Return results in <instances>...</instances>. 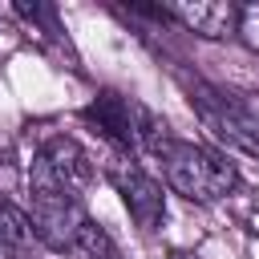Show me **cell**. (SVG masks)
<instances>
[{"mask_svg": "<svg viewBox=\"0 0 259 259\" xmlns=\"http://www.w3.org/2000/svg\"><path fill=\"white\" fill-rule=\"evenodd\" d=\"M166 20H178L186 32H198L206 40H223L239 32V4L231 0H186V4H166L162 8Z\"/></svg>", "mask_w": 259, "mask_h": 259, "instance_id": "cell-7", "label": "cell"}, {"mask_svg": "<svg viewBox=\"0 0 259 259\" xmlns=\"http://www.w3.org/2000/svg\"><path fill=\"white\" fill-rule=\"evenodd\" d=\"M77 255H81V259H125V255L117 251V243L109 239V231H105V227H97V223H89V227L81 231Z\"/></svg>", "mask_w": 259, "mask_h": 259, "instance_id": "cell-9", "label": "cell"}, {"mask_svg": "<svg viewBox=\"0 0 259 259\" xmlns=\"http://www.w3.org/2000/svg\"><path fill=\"white\" fill-rule=\"evenodd\" d=\"M170 259H198V255H190V251H170Z\"/></svg>", "mask_w": 259, "mask_h": 259, "instance_id": "cell-11", "label": "cell"}, {"mask_svg": "<svg viewBox=\"0 0 259 259\" xmlns=\"http://www.w3.org/2000/svg\"><path fill=\"white\" fill-rule=\"evenodd\" d=\"M105 178L113 182V190L121 194L130 219L142 227V231H158L162 219H166V194H162V182L154 174H146V166L130 154H113L105 162Z\"/></svg>", "mask_w": 259, "mask_h": 259, "instance_id": "cell-5", "label": "cell"}, {"mask_svg": "<svg viewBox=\"0 0 259 259\" xmlns=\"http://www.w3.org/2000/svg\"><path fill=\"white\" fill-rule=\"evenodd\" d=\"M190 105L219 138H231L235 146L259 154V93H223L210 85H194Z\"/></svg>", "mask_w": 259, "mask_h": 259, "instance_id": "cell-4", "label": "cell"}, {"mask_svg": "<svg viewBox=\"0 0 259 259\" xmlns=\"http://www.w3.org/2000/svg\"><path fill=\"white\" fill-rule=\"evenodd\" d=\"M0 259H12V251H8V243L0 239Z\"/></svg>", "mask_w": 259, "mask_h": 259, "instance_id": "cell-12", "label": "cell"}, {"mask_svg": "<svg viewBox=\"0 0 259 259\" xmlns=\"http://www.w3.org/2000/svg\"><path fill=\"white\" fill-rule=\"evenodd\" d=\"M93 182V158L77 138H49L28 162V194H73Z\"/></svg>", "mask_w": 259, "mask_h": 259, "instance_id": "cell-3", "label": "cell"}, {"mask_svg": "<svg viewBox=\"0 0 259 259\" xmlns=\"http://www.w3.org/2000/svg\"><path fill=\"white\" fill-rule=\"evenodd\" d=\"M81 117H85L93 130H101V138L113 142L117 154H130V158L154 154V150L162 146V138L170 134L166 121H162L154 109H146L142 101H134V97L117 93V89H101V93L81 109Z\"/></svg>", "mask_w": 259, "mask_h": 259, "instance_id": "cell-2", "label": "cell"}, {"mask_svg": "<svg viewBox=\"0 0 259 259\" xmlns=\"http://www.w3.org/2000/svg\"><path fill=\"white\" fill-rule=\"evenodd\" d=\"M0 239L8 243V251L32 243V223H28V214L16 210L12 202H0Z\"/></svg>", "mask_w": 259, "mask_h": 259, "instance_id": "cell-8", "label": "cell"}, {"mask_svg": "<svg viewBox=\"0 0 259 259\" xmlns=\"http://www.w3.org/2000/svg\"><path fill=\"white\" fill-rule=\"evenodd\" d=\"M28 223L32 239H40L49 251H77L81 231L93 219L73 194H28Z\"/></svg>", "mask_w": 259, "mask_h": 259, "instance_id": "cell-6", "label": "cell"}, {"mask_svg": "<svg viewBox=\"0 0 259 259\" xmlns=\"http://www.w3.org/2000/svg\"><path fill=\"white\" fill-rule=\"evenodd\" d=\"M235 36H243V45H247L251 53H259V0L239 8V32H235Z\"/></svg>", "mask_w": 259, "mask_h": 259, "instance_id": "cell-10", "label": "cell"}, {"mask_svg": "<svg viewBox=\"0 0 259 259\" xmlns=\"http://www.w3.org/2000/svg\"><path fill=\"white\" fill-rule=\"evenodd\" d=\"M154 158L166 170V182L174 194L190 198V202H214L223 194H231L239 186V170L227 154L198 146V142H182L174 134L162 138V146L154 150Z\"/></svg>", "mask_w": 259, "mask_h": 259, "instance_id": "cell-1", "label": "cell"}]
</instances>
